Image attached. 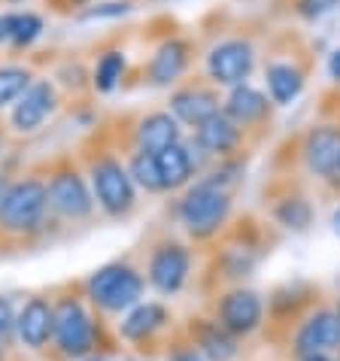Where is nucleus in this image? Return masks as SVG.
<instances>
[{"label": "nucleus", "instance_id": "c756f323", "mask_svg": "<svg viewBox=\"0 0 340 361\" xmlns=\"http://www.w3.org/2000/svg\"><path fill=\"white\" fill-rule=\"evenodd\" d=\"M332 4H334V0H301L298 9H301L304 16H319V13H325Z\"/></svg>", "mask_w": 340, "mask_h": 361}, {"label": "nucleus", "instance_id": "5701e85b", "mask_svg": "<svg viewBox=\"0 0 340 361\" xmlns=\"http://www.w3.org/2000/svg\"><path fill=\"white\" fill-rule=\"evenodd\" d=\"M201 349L213 361H228V358L237 353L231 334H228L222 325H204L201 328Z\"/></svg>", "mask_w": 340, "mask_h": 361}, {"label": "nucleus", "instance_id": "72a5a7b5", "mask_svg": "<svg viewBox=\"0 0 340 361\" xmlns=\"http://www.w3.org/2000/svg\"><path fill=\"white\" fill-rule=\"evenodd\" d=\"M332 228H334V234L340 237V207L334 209V216H332Z\"/></svg>", "mask_w": 340, "mask_h": 361}, {"label": "nucleus", "instance_id": "423d86ee", "mask_svg": "<svg viewBox=\"0 0 340 361\" xmlns=\"http://www.w3.org/2000/svg\"><path fill=\"white\" fill-rule=\"evenodd\" d=\"M55 343L67 355H85L95 343V325L88 319L85 307L73 298H64L55 307V331H52Z\"/></svg>", "mask_w": 340, "mask_h": 361}, {"label": "nucleus", "instance_id": "9d476101", "mask_svg": "<svg viewBox=\"0 0 340 361\" xmlns=\"http://www.w3.org/2000/svg\"><path fill=\"white\" fill-rule=\"evenodd\" d=\"M188 264H192V258H188L186 249L179 243H167L162 249H155L152 262H149V283L162 295H174L186 283Z\"/></svg>", "mask_w": 340, "mask_h": 361}, {"label": "nucleus", "instance_id": "9b49d317", "mask_svg": "<svg viewBox=\"0 0 340 361\" xmlns=\"http://www.w3.org/2000/svg\"><path fill=\"white\" fill-rule=\"evenodd\" d=\"M262 322V300L249 288H237V292H228L219 304V325H222L228 334H249Z\"/></svg>", "mask_w": 340, "mask_h": 361}, {"label": "nucleus", "instance_id": "412c9836", "mask_svg": "<svg viewBox=\"0 0 340 361\" xmlns=\"http://www.w3.org/2000/svg\"><path fill=\"white\" fill-rule=\"evenodd\" d=\"M167 322V310L162 304H137L122 322L125 340H146L152 331H158Z\"/></svg>", "mask_w": 340, "mask_h": 361}, {"label": "nucleus", "instance_id": "f3484780", "mask_svg": "<svg viewBox=\"0 0 340 361\" xmlns=\"http://www.w3.org/2000/svg\"><path fill=\"white\" fill-rule=\"evenodd\" d=\"M188 67V43L186 39H167L158 46V52L149 61V82L152 85H170L186 73Z\"/></svg>", "mask_w": 340, "mask_h": 361}, {"label": "nucleus", "instance_id": "ea45409f", "mask_svg": "<svg viewBox=\"0 0 340 361\" xmlns=\"http://www.w3.org/2000/svg\"><path fill=\"white\" fill-rule=\"evenodd\" d=\"M76 4H79V0H76Z\"/></svg>", "mask_w": 340, "mask_h": 361}, {"label": "nucleus", "instance_id": "c9c22d12", "mask_svg": "<svg viewBox=\"0 0 340 361\" xmlns=\"http://www.w3.org/2000/svg\"><path fill=\"white\" fill-rule=\"evenodd\" d=\"M304 361H332V358H328V355H322V358H304Z\"/></svg>", "mask_w": 340, "mask_h": 361}, {"label": "nucleus", "instance_id": "4c0bfd02", "mask_svg": "<svg viewBox=\"0 0 340 361\" xmlns=\"http://www.w3.org/2000/svg\"><path fill=\"white\" fill-rule=\"evenodd\" d=\"M0 358H4V353H0Z\"/></svg>", "mask_w": 340, "mask_h": 361}, {"label": "nucleus", "instance_id": "2eb2a0df", "mask_svg": "<svg viewBox=\"0 0 340 361\" xmlns=\"http://www.w3.org/2000/svg\"><path fill=\"white\" fill-rule=\"evenodd\" d=\"M170 109H174V118L176 122H186V125H204L210 116L219 113V97L216 92L201 85H192V88H183L170 97Z\"/></svg>", "mask_w": 340, "mask_h": 361}, {"label": "nucleus", "instance_id": "cd10ccee", "mask_svg": "<svg viewBox=\"0 0 340 361\" xmlns=\"http://www.w3.org/2000/svg\"><path fill=\"white\" fill-rule=\"evenodd\" d=\"M128 9H131V4H101V6H95V9H85V18H113V16H125Z\"/></svg>", "mask_w": 340, "mask_h": 361}, {"label": "nucleus", "instance_id": "a211bd4d", "mask_svg": "<svg viewBox=\"0 0 340 361\" xmlns=\"http://www.w3.org/2000/svg\"><path fill=\"white\" fill-rule=\"evenodd\" d=\"M267 109H271L267 97L258 92V88L246 85V82L243 85H234L231 94H228V100H225V116L231 118L234 125H240V128L258 125L267 116Z\"/></svg>", "mask_w": 340, "mask_h": 361}, {"label": "nucleus", "instance_id": "7ed1b4c3", "mask_svg": "<svg viewBox=\"0 0 340 361\" xmlns=\"http://www.w3.org/2000/svg\"><path fill=\"white\" fill-rule=\"evenodd\" d=\"M88 295L97 307L109 310V313H122V310L134 307L140 295H143V279L137 270L125 264H107L88 279Z\"/></svg>", "mask_w": 340, "mask_h": 361}, {"label": "nucleus", "instance_id": "e433bc0d", "mask_svg": "<svg viewBox=\"0 0 340 361\" xmlns=\"http://www.w3.org/2000/svg\"><path fill=\"white\" fill-rule=\"evenodd\" d=\"M83 361H97V358H83Z\"/></svg>", "mask_w": 340, "mask_h": 361}, {"label": "nucleus", "instance_id": "f8f14e48", "mask_svg": "<svg viewBox=\"0 0 340 361\" xmlns=\"http://www.w3.org/2000/svg\"><path fill=\"white\" fill-rule=\"evenodd\" d=\"M52 109H55V88H52V82H31L28 85V92L16 100V109H13L16 131H22V134L37 131Z\"/></svg>", "mask_w": 340, "mask_h": 361}, {"label": "nucleus", "instance_id": "a878e982", "mask_svg": "<svg viewBox=\"0 0 340 361\" xmlns=\"http://www.w3.org/2000/svg\"><path fill=\"white\" fill-rule=\"evenodd\" d=\"M277 219H279V225H286V228L304 231L310 225V204H307L304 197H286V200H279Z\"/></svg>", "mask_w": 340, "mask_h": 361}, {"label": "nucleus", "instance_id": "393cba45", "mask_svg": "<svg viewBox=\"0 0 340 361\" xmlns=\"http://www.w3.org/2000/svg\"><path fill=\"white\" fill-rule=\"evenodd\" d=\"M125 73V55L122 52H107L95 67V85L97 92H113L116 82Z\"/></svg>", "mask_w": 340, "mask_h": 361}, {"label": "nucleus", "instance_id": "f03ea898", "mask_svg": "<svg viewBox=\"0 0 340 361\" xmlns=\"http://www.w3.org/2000/svg\"><path fill=\"white\" fill-rule=\"evenodd\" d=\"M49 192L40 179H18L6 188V197L0 204V228L4 231H34L46 216Z\"/></svg>", "mask_w": 340, "mask_h": 361}, {"label": "nucleus", "instance_id": "6e6552de", "mask_svg": "<svg viewBox=\"0 0 340 361\" xmlns=\"http://www.w3.org/2000/svg\"><path fill=\"white\" fill-rule=\"evenodd\" d=\"M304 161L325 183L340 185V128L319 125L304 140Z\"/></svg>", "mask_w": 340, "mask_h": 361}, {"label": "nucleus", "instance_id": "39448f33", "mask_svg": "<svg viewBox=\"0 0 340 361\" xmlns=\"http://www.w3.org/2000/svg\"><path fill=\"white\" fill-rule=\"evenodd\" d=\"M255 67V49L249 46V39H222L219 46L210 49L207 55V73L216 85H243L246 76Z\"/></svg>", "mask_w": 340, "mask_h": 361}, {"label": "nucleus", "instance_id": "6ab92c4d", "mask_svg": "<svg viewBox=\"0 0 340 361\" xmlns=\"http://www.w3.org/2000/svg\"><path fill=\"white\" fill-rule=\"evenodd\" d=\"M155 161H158V173H162L164 188L186 185L188 179L195 176V170H198V161H195V155H192V146H186V143H176V146L164 149V152H158Z\"/></svg>", "mask_w": 340, "mask_h": 361}, {"label": "nucleus", "instance_id": "c85d7f7f", "mask_svg": "<svg viewBox=\"0 0 340 361\" xmlns=\"http://www.w3.org/2000/svg\"><path fill=\"white\" fill-rule=\"evenodd\" d=\"M16 310H13V304H9L6 298H0V340H6L9 334L16 331Z\"/></svg>", "mask_w": 340, "mask_h": 361}, {"label": "nucleus", "instance_id": "4be33fe9", "mask_svg": "<svg viewBox=\"0 0 340 361\" xmlns=\"http://www.w3.org/2000/svg\"><path fill=\"white\" fill-rule=\"evenodd\" d=\"M128 173L137 185H143L146 192H164V183H162V173H158V161L152 152H140L131 158V164H128Z\"/></svg>", "mask_w": 340, "mask_h": 361}, {"label": "nucleus", "instance_id": "2f4dec72", "mask_svg": "<svg viewBox=\"0 0 340 361\" xmlns=\"http://www.w3.org/2000/svg\"><path fill=\"white\" fill-rule=\"evenodd\" d=\"M328 73H332L337 82H340V49H334L332 58H328Z\"/></svg>", "mask_w": 340, "mask_h": 361}, {"label": "nucleus", "instance_id": "bb28decb", "mask_svg": "<svg viewBox=\"0 0 340 361\" xmlns=\"http://www.w3.org/2000/svg\"><path fill=\"white\" fill-rule=\"evenodd\" d=\"M43 31V18L34 13H18L16 22V34H13V46H31L34 39Z\"/></svg>", "mask_w": 340, "mask_h": 361}, {"label": "nucleus", "instance_id": "ddd939ff", "mask_svg": "<svg viewBox=\"0 0 340 361\" xmlns=\"http://www.w3.org/2000/svg\"><path fill=\"white\" fill-rule=\"evenodd\" d=\"M240 140H243V128L234 125L225 113L210 116L207 122L198 125V131H195V146L201 149L204 155H219V158L231 155L240 146Z\"/></svg>", "mask_w": 340, "mask_h": 361}, {"label": "nucleus", "instance_id": "dca6fc26", "mask_svg": "<svg viewBox=\"0 0 340 361\" xmlns=\"http://www.w3.org/2000/svg\"><path fill=\"white\" fill-rule=\"evenodd\" d=\"M179 143V122L170 113H149L146 118H140L137 125V146L143 152H164V149Z\"/></svg>", "mask_w": 340, "mask_h": 361}, {"label": "nucleus", "instance_id": "4468645a", "mask_svg": "<svg viewBox=\"0 0 340 361\" xmlns=\"http://www.w3.org/2000/svg\"><path fill=\"white\" fill-rule=\"evenodd\" d=\"M52 331H55V307H49V300L43 298H31L16 319V334L22 337L25 346L43 349L46 340L52 337Z\"/></svg>", "mask_w": 340, "mask_h": 361}, {"label": "nucleus", "instance_id": "58836bf2", "mask_svg": "<svg viewBox=\"0 0 340 361\" xmlns=\"http://www.w3.org/2000/svg\"><path fill=\"white\" fill-rule=\"evenodd\" d=\"M337 319H340V313H337Z\"/></svg>", "mask_w": 340, "mask_h": 361}, {"label": "nucleus", "instance_id": "7c9ffc66", "mask_svg": "<svg viewBox=\"0 0 340 361\" xmlns=\"http://www.w3.org/2000/svg\"><path fill=\"white\" fill-rule=\"evenodd\" d=\"M18 16H0V43H13Z\"/></svg>", "mask_w": 340, "mask_h": 361}, {"label": "nucleus", "instance_id": "f704fd0d", "mask_svg": "<svg viewBox=\"0 0 340 361\" xmlns=\"http://www.w3.org/2000/svg\"><path fill=\"white\" fill-rule=\"evenodd\" d=\"M6 188H9V183L4 176H0V204H4V197H6Z\"/></svg>", "mask_w": 340, "mask_h": 361}, {"label": "nucleus", "instance_id": "1a4fd4ad", "mask_svg": "<svg viewBox=\"0 0 340 361\" xmlns=\"http://www.w3.org/2000/svg\"><path fill=\"white\" fill-rule=\"evenodd\" d=\"M337 346H340V319L337 313H328V310H319L316 316H310L295 337V353L301 358H322Z\"/></svg>", "mask_w": 340, "mask_h": 361}, {"label": "nucleus", "instance_id": "473e14b6", "mask_svg": "<svg viewBox=\"0 0 340 361\" xmlns=\"http://www.w3.org/2000/svg\"><path fill=\"white\" fill-rule=\"evenodd\" d=\"M174 361H201V358H198V355H195V349H192V353H179Z\"/></svg>", "mask_w": 340, "mask_h": 361}, {"label": "nucleus", "instance_id": "f257e3e1", "mask_svg": "<svg viewBox=\"0 0 340 361\" xmlns=\"http://www.w3.org/2000/svg\"><path fill=\"white\" fill-rule=\"evenodd\" d=\"M228 213H231V195H228V188H219L213 183H207V179H201L195 188H188V195L179 204V219H183L186 231L201 240L213 237L225 225Z\"/></svg>", "mask_w": 340, "mask_h": 361}, {"label": "nucleus", "instance_id": "aec40b11", "mask_svg": "<svg viewBox=\"0 0 340 361\" xmlns=\"http://www.w3.org/2000/svg\"><path fill=\"white\" fill-rule=\"evenodd\" d=\"M265 79H267V94H271V100L279 104V106L292 104V100L301 94V88H304V73L295 64H286V61L267 64Z\"/></svg>", "mask_w": 340, "mask_h": 361}, {"label": "nucleus", "instance_id": "0eeeda50", "mask_svg": "<svg viewBox=\"0 0 340 361\" xmlns=\"http://www.w3.org/2000/svg\"><path fill=\"white\" fill-rule=\"evenodd\" d=\"M46 192H49V207L64 219H85L95 207L92 192H88L85 179L79 176L76 170H58V173L49 179Z\"/></svg>", "mask_w": 340, "mask_h": 361}, {"label": "nucleus", "instance_id": "b1692460", "mask_svg": "<svg viewBox=\"0 0 340 361\" xmlns=\"http://www.w3.org/2000/svg\"><path fill=\"white\" fill-rule=\"evenodd\" d=\"M28 85H31V73L25 67H0V106L18 100Z\"/></svg>", "mask_w": 340, "mask_h": 361}, {"label": "nucleus", "instance_id": "20e7f679", "mask_svg": "<svg viewBox=\"0 0 340 361\" xmlns=\"http://www.w3.org/2000/svg\"><path fill=\"white\" fill-rule=\"evenodd\" d=\"M92 188L95 197L109 216H125L134 207V179L122 161L104 155L92 164Z\"/></svg>", "mask_w": 340, "mask_h": 361}]
</instances>
